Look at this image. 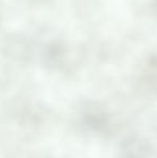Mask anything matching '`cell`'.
I'll return each instance as SVG.
<instances>
[{
  "mask_svg": "<svg viewBox=\"0 0 157 158\" xmlns=\"http://www.w3.org/2000/svg\"><path fill=\"white\" fill-rule=\"evenodd\" d=\"M26 42L19 35H10L2 43V52L9 58H21L26 54Z\"/></svg>",
  "mask_w": 157,
  "mask_h": 158,
  "instance_id": "6da1fadb",
  "label": "cell"
}]
</instances>
